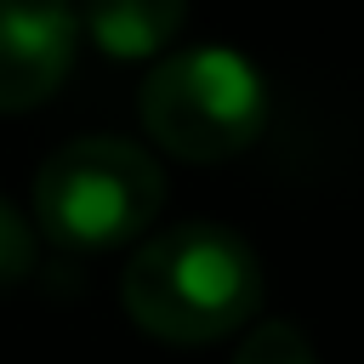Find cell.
I'll list each match as a JSON object with an SVG mask.
<instances>
[{"label":"cell","mask_w":364,"mask_h":364,"mask_svg":"<svg viewBox=\"0 0 364 364\" xmlns=\"http://www.w3.org/2000/svg\"><path fill=\"white\" fill-rule=\"evenodd\" d=\"M74 11H80V28L91 34V46L119 63L159 57L188 23V0H80Z\"/></svg>","instance_id":"5b68a950"},{"label":"cell","mask_w":364,"mask_h":364,"mask_svg":"<svg viewBox=\"0 0 364 364\" xmlns=\"http://www.w3.org/2000/svg\"><path fill=\"white\" fill-rule=\"evenodd\" d=\"M233 364H318V353H313V341H307L296 324H284V318H262V324L245 330Z\"/></svg>","instance_id":"8992f818"},{"label":"cell","mask_w":364,"mask_h":364,"mask_svg":"<svg viewBox=\"0 0 364 364\" xmlns=\"http://www.w3.org/2000/svg\"><path fill=\"white\" fill-rule=\"evenodd\" d=\"M267 125V80L233 46H188L148 68L142 80V131L188 159L222 165L245 154Z\"/></svg>","instance_id":"3957f363"},{"label":"cell","mask_w":364,"mask_h":364,"mask_svg":"<svg viewBox=\"0 0 364 364\" xmlns=\"http://www.w3.org/2000/svg\"><path fill=\"white\" fill-rule=\"evenodd\" d=\"M80 57L74 0H0V114L57 97Z\"/></svg>","instance_id":"277c9868"},{"label":"cell","mask_w":364,"mask_h":364,"mask_svg":"<svg viewBox=\"0 0 364 364\" xmlns=\"http://www.w3.org/2000/svg\"><path fill=\"white\" fill-rule=\"evenodd\" d=\"M165 205V171L142 142L74 136L34 171V228L63 250L131 245Z\"/></svg>","instance_id":"7a4b0ae2"},{"label":"cell","mask_w":364,"mask_h":364,"mask_svg":"<svg viewBox=\"0 0 364 364\" xmlns=\"http://www.w3.org/2000/svg\"><path fill=\"white\" fill-rule=\"evenodd\" d=\"M34 256H40L34 222H28L11 199H0V284H23V279L34 273Z\"/></svg>","instance_id":"52a82bcc"},{"label":"cell","mask_w":364,"mask_h":364,"mask_svg":"<svg viewBox=\"0 0 364 364\" xmlns=\"http://www.w3.org/2000/svg\"><path fill=\"white\" fill-rule=\"evenodd\" d=\"M119 307L159 341L205 347L256 318L262 262L222 222H176L136 245L119 273Z\"/></svg>","instance_id":"6da1fadb"}]
</instances>
